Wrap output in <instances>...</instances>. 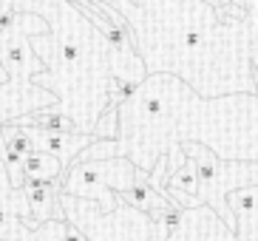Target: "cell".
I'll list each match as a JSON object with an SVG mask.
<instances>
[{
	"instance_id": "1",
	"label": "cell",
	"mask_w": 258,
	"mask_h": 241,
	"mask_svg": "<svg viewBox=\"0 0 258 241\" xmlns=\"http://www.w3.org/2000/svg\"><path fill=\"white\" fill-rule=\"evenodd\" d=\"M184 156L196 165L199 173V202L210 207L224 224L238 233V219L230 210L227 196L241 188L258 185V162H224L202 142H182Z\"/></svg>"
},
{
	"instance_id": "2",
	"label": "cell",
	"mask_w": 258,
	"mask_h": 241,
	"mask_svg": "<svg viewBox=\"0 0 258 241\" xmlns=\"http://www.w3.org/2000/svg\"><path fill=\"white\" fill-rule=\"evenodd\" d=\"M139 182H151L148 170L131 165L128 159H97V162H80L71 165L66 179V193L71 196L102 199V216H111L116 207V199L108 196L105 188H116L119 193L137 188Z\"/></svg>"
},
{
	"instance_id": "3",
	"label": "cell",
	"mask_w": 258,
	"mask_h": 241,
	"mask_svg": "<svg viewBox=\"0 0 258 241\" xmlns=\"http://www.w3.org/2000/svg\"><path fill=\"white\" fill-rule=\"evenodd\" d=\"M23 196L29 204V216L23 221V227L37 230L46 221H62V210L57 204V182H26Z\"/></svg>"
},
{
	"instance_id": "4",
	"label": "cell",
	"mask_w": 258,
	"mask_h": 241,
	"mask_svg": "<svg viewBox=\"0 0 258 241\" xmlns=\"http://www.w3.org/2000/svg\"><path fill=\"white\" fill-rule=\"evenodd\" d=\"M60 173H62V162L46 151H31L23 159L26 182H57Z\"/></svg>"
},
{
	"instance_id": "5",
	"label": "cell",
	"mask_w": 258,
	"mask_h": 241,
	"mask_svg": "<svg viewBox=\"0 0 258 241\" xmlns=\"http://www.w3.org/2000/svg\"><path fill=\"white\" fill-rule=\"evenodd\" d=\"M23 6H31L26 0H0V12H20Z\"/></svg>"
},
{
	"instance_id": "6",
	"label": "cell",
	"mask_w": 258,
	"mask_h": 241,
	"mask_svg": "<svg viewBox=\"0 0 258 241\" xmlns=\"http://www.w3.org/2000/svg\"><path fill=\"white\" fill-rule=\"evenodd\" d=\"M62 241H88V238H85L77 227H69V233H66V238H62Z\"/></svg>"
},
{
	"instance_id": "7",
	"label": "cell",
	"mask_w": 258,
	"mask_h": 241,
	"mask_svg": "<svg viewBox=\"0 0 258 241\" xmlns=\"http://www.w3.org/2000/svg\"><path fill=\"white\" fill-rule=\"evenodd\" d=\"M202 3H207V6H210V9H216V6H219V3H221V0H202Z\"/></svg>"
},
{
	"instance_id": "8",
	"label": "cell",
	"mask_w": 258,
	"mask_h": 241,
	"mask_svg": "<svg viewBox=\"0 0 258 241\" xmlns=\"http://www.w3.org/2000/svg\"><path fill=\"white\" fill-rule=\"evenodd\" d=\"M252 54H255V57H258V43H252Z\"/></svg>"
}]
</instances>
